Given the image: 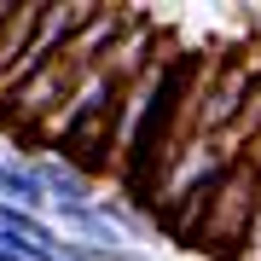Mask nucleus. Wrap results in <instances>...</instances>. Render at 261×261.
I'll return each mask as SVG.
<instances>
[{
	"instance_id": "obj_1",
	"label": "nucleus",
	"mask_w": 261,
	"mask_h": 261,
	"mask_svg": "<svg viewBox=\"0 0 261 261\" xmlns=\"http://www.w3.org/2000/svg\"><path fill=\"white\" fill-rule=\"evenodd\" d=\"M255 215H261V163L232 157L221 192H215V203H209V215H203L197 255H203V261H244V255H250Z\"/></svg>"
},
{
	"instance_id": "obj_2",
	"label": "nucleus",
	"mask_w": 261,
	"mask_h": 261,
	"mask_svg": "<svg viewBox=\"0 0 261 261\" xmlns=\"http://www.w3.org/2000/svg\"><path fill=\"white\" fill-rule=\"evenodd\" d=\"M35 174H41V186H47V209H58V203H99V180H87L75 163H64V157H35Z\"/></svg>"
},
{
	"instance_id": "obj_3",
	"label": "nucleus",
	"mask_w": 261,
	"mask_h": 261,
	"mask_svg": "<svg viewBox=\"0 0 261 261\" xmlns=\"http://www.w3.org/2000/svg\"><path fill=\"white\" fill-rule=\"evenodd\" d=\"M99 215L111 221V232L122 244H157V226H151V215L140 203H128V197H116V192H105L99 197Z\"/></svg>"
},
{
	"instance_id": "obj_4",
	"label": "nucleus",
	"mask_w": 261,
	"mask_h": 261,
	"mask_svg": "<svg viewBox=\"0 0 261 261\" xmlns=\"http://www.w3.org/2000/svg\"><path fill=\"white\" fill-rule=\"evenodd\" d=\"M111 261H168V255L157 250V244H128V250H116Z\"/></svg>"
}]
</instances>
